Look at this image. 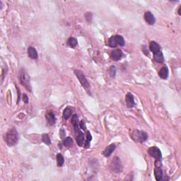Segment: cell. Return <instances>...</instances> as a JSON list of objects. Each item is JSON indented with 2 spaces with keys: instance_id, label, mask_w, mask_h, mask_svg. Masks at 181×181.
<instances>
[{
  "instance_id": "cell-1",
  "label": "cell",
  "mask_w": 181,
  "mask_h": 181,
  "mask_svg": "<svg viewBox=\"0 0 181 181\" xmlns=\"http://www.w3.org/2000/svg\"><path fill=\"white\" fill-rule=\"evenodd\" d=\"M4 140L9 147L15 146L19 141V133L15 128H12L8 130V132L4 134Z\"/></svg>"
},
{
  "instance_id": "cell-2",
  "label": "cell",
  "mask_w": 181,
  "mask_h": 181,
  "mask_svg": "<svg viewBox=\"0 0 181 181\" xmlns=\"http://www.w3.org/2000/svg\"><path fill=\"white\" fill-rule=\"evenodd\" d=\"M149 49L154 53V58L156 62L163 63L164 62V58L161 50V47L156 42L152 41L149 45Z\"/></svg>"
},
{
  "instance_id": "cell-3",
  "label": "cell",
  "mask_w": 181,
  "mask_h": 181,
  "mask_svg": "<svg viewBox=\"0 0 181 181\" xmlns=\"http://www.w3.org/2000/svg\"><path fill=\"white\" fill-rule=\"evenodd\" d=\"M19 80L21 84L26 88L28 91H32V88H31V82H30V77L27 71L24 69L22 68L20 71L19 74Z\"/></svg>"
},
{
  "instance_id": "cell-4",
  "label": "cell",
  "mask_w": 181,
  "mask_h": 181,
  "mask_svg": "<svg viewBox=\"0 0 181 181\" xmlns=\"http://www.w3.org/2000/svg\"><path fill=\"white\" fill-rule=\"evenodd\" d=\"M131 137L134 142L143 143L148 139V134L144 131L139 130H134L131 133Z\"/></svg>"
},
{
  "instance_id": "cell-5",
  "label": "cell",
  "mask_w": 181,
  "mask_h": 181,
  "mask_svg": "<svg viewBox=\"0 0 181 181\" xmlns=\"http://www.w3.org/2000/svg\"><path fill=\"white\" fill-rule=\"evenodd\" d=\"M109 168L112 172L115 173H120L123 171V165H122L121 161H120V158L115 156L113 159L112 160L110 163Z\"/></svg>"
},
{
  "instance_id": "cell-6",
  "label": "cell",
  "mask_w": 181,
  "mask_h": 181,
  "mask_svg": "<svg viewBox=\"0 0 181 181\" xmlns=\"http://www.w3.org/2000/svg\"><path fill=\"white\" fill-rule=\"evenodd\" d=\"M125 44V40H124L123 37L122 36H119V35H116V36H112L110 39H109L108 45L110 47H116L118 45L120 46H124Z\"/></svg>"
},
{
  "instance_id": "cell-7",
  "label": "cell",
  "mask_w": 181,
  "mask_h": 181,
  "mask_svg": "<svg viewBox=\"0 0 181 181\" xmlns=\"http://www.w3.org/2000/svg\"><path fill=\"white\" fill-rule=\"evenodd\" d=\"M74 74H76V76H77L78 79H79V82H80L81 84L82 85V86H83L84 88H89L90 84L89 83H88L86 78L85 75H84L83 71L79 70V69H75V70H74Z\"/></svg>"
},
{
  "instance_id": "cell-8",
  "label": "cell",
  "mask_w": 181,
  "mask_h": 181,
  "mask_svg": "<svg viewBox=\"0 0 181 181\" xmlns=\"http://www.w3.org/2000/svg\"><path fill=\"white\" fill-rule=\"evenodd\" d=\"M149 154L154 158H155L156 161H161L162 158L161 152L158 147H152L148 149Z\"/></svg>"
},
{
  "instance_id": "cell-9",
  "label": "cell",
  "mask_w": 181,
  "mask_h": 181,
  "mask_svg": "<svg viewBox=\"0 0 181 181\" xmlns=\"http://www.w3.org/2000/svg\"><path fill=\"white\" fill-rule=\"evenodd\" d=\"M125 102H126V105L128 106V108H133L135 106V102H134V96L131 93H128L126 95V97H125Z\"/></svg>"
},
{
  "instance_id": "cell-10",
  "label": "cell",
  "mask_w": 181,
  "mask_h": 181,
  "mask_svg": "<svg viewBox=\"0 0 181 181\" xmlns=\"http://www.w3.org/2000/svg\"><path fill=\"white\" fill-rule=\"evenodd\" d=\"M144 19L149 25H154L156 22L154 16L151 12H147L144 14Z\"/></svg>"
},
{
  "instance_id": "cell-11",
  "label": "cell",
  "mask_w": 181,
  "mask_h": 181,
  "mask_svg": "<svg viewBox=\"0 0 181 181\" xmlns=\"http://www.w3.org/2000/svg\"><path fill=\"white\" fill-rule=\"evenodd\" d=\"M45 118L47 120V123L50 125H55L56 123V118H55V115L52 111H47L45 113Z\"/></svg>"
},
{
  "instance_id": "cell-12",
  "label": "cell",
  "mask_w": 181,
  "mask_h": 181,
  "mask_svg": "<svg viewBox=\"0 0 181 181\" xmlns=\"http://www.w3.org/2000/svg\"><path fill=\"white\" fill-rule=\"evenodd\" d=\"M123 53L120 50H115L111 52V58L114 61H119L123 58Z\"/></svg>"
},
{
  "instance_id": "cell-13",
  "label": "cell",
  "mask_w": 181,
  "mask_h": 181,
  "mask_svg": "<svg viewBox=\"0 0 181 181\" xmlns=\"http://www.w3.org/2000/svg\"><path fill=\"white\" fill-rule=\"evenodd\" d=\"M115 148H116V147H115V144H111L108 146V147H106V149L104 150L103 154L104 155L105 157H107L108 158V157L110 156L111 154H112V152L115 151Z\"/></svg>"
},
{
  "instance_id": "cell-14",
  "label": "cell",
  "mask_w": 181,
  "mask_h": 181,
  "mask_svg": "<svg viewBox=\"0 0 181 181\" xmlns=\"http://www.w3.org/2000/svg\"><path fill=\"white\" fill-rule=\"evenodd\" d=\"M71 124L74 126L75 132L78 133L79 131V120L77 115H74L71 117Z\"/></svg>"
},
{
  "instance_id": "cell-15",
  "label": "cell",
  "mask_w": 181,
  "mask_h": 181,
  "mask_svg": "<svg viewBox=\"0 0 181 181\" xmlns=\"http://www.w3.org/2000/svg\"><path fill=\"white\" fill-rule=\"evenodd\" d=\"M28 55L29 56V58L33 59V60H36V59H38V55L37 51L33 47H29L28 48Z\"/></svg>"
},
{
  "instance_id": "cell-16",
  "label": "cell",
  "mask_w": 181,
  "mask_h": 181,
  "mask_svg": "<svg viewBox=\"0 0 181 181\" xmlns=\"http://www.w3.org/2000/svg\"><path fill=\"white\" fill-rule=\"evenodd\" d=\"M168 74H169V71H168V69L167 67H162L160 71H158V76L161 78L162 79H166L168 77Z\"/></svg>"
},
{
  "instance_id": "cell-17",
  "label": "cell",
  "mask_w": 181,
  "mask_h": 181,
  "mask_svg": "<svg viewBox=\"0 0 181 181\" xmlns=\"http://www.w3.org/2000/svg\"><path fill=\"white\" fill-rule=\"evenodd\" d=\"M84 139H85L84 134L82 131L79 130V132H78V135L77 136V142L79 147H82L84 144Z\"/></svg>"
},
{
  "instance_id": "cell-18",
  "label": "cell",
  "mask_w": 181,
  "mask_h": 181,
  "mask_svg": "<svg viewBox=\"0 0 181 181\" xmlns=\"http://www.w3.org/2000/svg\"><path fill=\"white\" fill-rule=\"evenodd\" d=\"M155 178L157 181L161 180L163 178V171L161 167H156L154 170Z\"/></svg>"
},
{
  "instance_id": "cell-19",
  "label": "cell",
  "mask_w": 181,
  "mask_h": 181,
  "mask_svg": "<svg viewBox=\"0 0 181 181\" xmlns=\"http://www.w3.org/2000/svg\"><path fill=\"white\" fill-rule=\"evenodd\" d=\"M77 44H78L77 40L75 38L71 37L67 40V45L69 47H71V48H75V47H77Z\"/></svg>"
},
{
  "instance_id": "cell-20",
  "label": "cell",
  "mask_w": 181,
  "mask_h": 181,
  "mask_svg": "<svg viewBox=\"0 0 181 181\" xmlns=\"http://www.w3.org/2000/svg\"><path fill=\"white\" fill-rule=\"evenodd\" d=\"M72 113V109L71 108V107H67L63 111V117L65 120H68V119L70 117Z\"/></svg>"
},
{
  "instance_id": "cell-21",
  "label": "cell",
  "mask_w": 181,
  "mask_h": 181,
  "mask_svg": "<svg viewBox=\"0 0 181 181\" xmlns=\"http://www.w3.org/2000/svg\"><path fill=\"white\" fill-rule=\"evenodd\" d=\"M63 144L64 146H65L66 147H72L73 144H74V141L71 139V137L68 136V137H66L63 141Z\"/></svg>"
},
{
  "instance_id": "cell-22",
  "label": "cell",
  "mask_w": 181,
  "mask_h": 181,
  "mask_svg": "<svg viewBox=\"0 0 181 181\" xmlns=\"http://www.w3.org/2000/svg\"><path fill=\"white\" fill-rule=\"evenodd\" d=\"M56 160H57V164H58V166L61 167V166H63L64 163V158L63 157V156L60 154H58V155L56 156Z\"/></svg>"
},
{
  "instance_id": "cell-23",
  "label": "cell",
  "mask_w": 181,
  "mask_h": 181,
  "mask_svg": "<svg viewBox=\"0 0 181 181\" xmlns=\"http://www.w3.org/2000/svg\"><path fill=\"white\" fill-rule=\"evenodd\" d=\"M92 140V136L89 132V131H86V140L85 144H84V148L88 149L90 146V141Z\"/></svg>"
},
{
  "instance_id": "cell-24",
  "label": "cell",
  "mask_w": 181,
  "mask_h": 181,
  "mask_svg": "<svg viewBox=\"0 0 181 181\" xmlns=\"http://www.w3.org/2000/svg\"><path fill=\"white\" fill-rule=\"evenodd\" d=\"M42 140H43V142L45 143V144H47V145L49 146L51 144V140H50V136H49V135L47 134H43Z\"/></svg>"
},
{
  "instance_id": "cell-25",
  "label": "cell",
  "mask_w": 181,
  "mask_h": 181,
  "mask_svg": "<svg viewBox=\"0 0 181 181\" xmlns=\"http://www.w3.org/2000/svg\"><path fill=\"white\" fill-rule=\"evenodd\" d=\"M116 71L117 69L115 66H111L109 69V74L112 78L115 77V75H116Z\"/></svg>"
},
{
  "instance_id": "cell-26",
  "label": "cell",
  "mask_w": 181,
  "mask_h": 181,
  "mask_svg": "<svg viewBox=\"0 0 181 181\" xmlns=\"http://www.w3.org/2000/svg\"><path fill=\"white\" fill-rule=\"evenodd\" d=\"M79 127H80L81 128H82V130H84V131H86V125H85V123H84V122L82 120V121H81L80 123H79Z\"/></svg>"
},
{
  "instance_id": "cell-27",
  "label": "cell",
  "mask_w": 181,
  "mask_h": 181,
  "mask_svg": "<svg viewBox=\"0 0 181 181\" xmlns=\"http://www.w3.org/2000/svg\"><path fill=\"white\" fill-rule=\"evenodd\" d=\"M22 98H23V102L25 103V104H28V102H29V99H28V97L27 96L26 94H23V97H22Z\"/></svg>"
},
{
  "instance_id": "cell-28",
  "label": "cell",
  "mask_w": 181,
  "mask_h": 181,
  "mask_svg": "<svg viewBox=\"0 0 181 181\" xmlns=\"http://www.w3.org/2000/svg\"><path fill=\"white\" fill-rule=\"evenodd\" d=\"M180 11H181V7H179L178 11V14H179V15H180V16L181 15V12H180Z\"/></svg>"
}]
</instances>
